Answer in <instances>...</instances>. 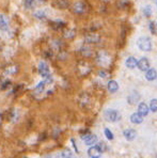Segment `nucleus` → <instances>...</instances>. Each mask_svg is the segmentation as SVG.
I'll use <instances>...</instances> for the list:
<instances>
[{"mask_svg": "<svg viewBox=\"0 0 157 158\" xmlns=\"http://www.w3.org/2000/svg\"><path fill=\"white\" fill-rule=\"evenodd\" d=\"M19 119V113L17 111V109H13L11 111V121L12 122H17Z\"/></svg>", "mask_w": 157, "mask_h": 158, "instance_id": "obj_29", "label": "nucleus"}, {"mask_svg": "<svg viewBox=\"0 0 157 158\" xmlns=\"http://www.w3.org/2000/svg\"><path fill=\"white\" fill-rule=\"evenodd\" d=\"M84 42L87 44H97L100 42V35L97 33H89L84 38Z\"/></svg>", "mask_w": 157, "mask_h": 158, "instance_id": "obj_8", "label": "nucleus"}, {"mask_svg": "<svg viewBox=\"0 0 157 158\" xmlns=\"http://www.w3.org/2000/svg\"><path fill=\"white\" fill-rule=\"evenodd\" d=\"M37 69H39V73L40 75L42 76L44 79L45 78H49V77H53L50 74V69H49V66L45 61H41L39 63V66H37Z\"/></svg>", "mask_w": 157, "mask_h": 158, "instance_id": "obj_2", "label": "nucleus"}, {"mask_svg": "<svg viewBox=\"0 0 157 158\" xmlns=\"http://www.w3.org/2000/svg\"><path fill=\"white\" fill-rule=\"evenodd\" d=\"M104 1H109V0H104Z\"/></svg>", "mask_w": 157, "mask_h": 158, "instance_id": "obj_42", "label": "nucleus"}, {"mask_svg": "<svg viewBox=\"0 0 157 158\" xmlns=\"http://www.w3.org/2000/svg\"><path fill=\"white\" fill-rule=\"evenodd\" d=\"M97 146H98V148H100L102 153L103 152H106V151H107V145H106V143H105V142H103V141L98 142Z\"/></svg>", "mask_w": 157, "mask_h": 158, "instance_id": "obj_35", "label": "nucleus"}, {"mask_svg": "<svg viewBox=\"0 0 157 158\" xmlns=\"http://www.w3.org/2000/svg\"><path fill=\"white\" fill-rule=\"evenodd\" d=\"M139 99H140V94L137 91H134L133 93L127 97V101H128V104H131V105H135L136 103H138Z\"/></svg>", "mask_w": 157, "mask_h": 158, "instance_id": "obj_15", "label": "nucleus"}, {"mask_svg": "<svg viewBox=\"0 0 157 158\" xmlns=\"http://www.w3.org/2000/svg\"><path fill=\"white\" fill-rule=\"evenodd\" d=\"M82 139H84V143H86L87 145H93V144H95L96 142H97V137H96L95 135H91V134L84 136Z\"/></svg>", "mask_w": 157, "mask_h": 158, "instance_id": "obj_12", "label": "nucleus"}, {"mask_svg": "<svg viewBox=\"0 0 157 158\" xmlns=\"http://www.w3.org/2000/svg\"><path fill=\"white\" fill-rule=\"evenodd\" d=\"M125 64H126V66L128 67V69H135V67L137 66V60L136 58L134 57H129L128 59L126 60V62H125Z\"/></svg>", "mask_w": 157, "mask_h": 158, "instance_id": "obj_26", "label": "nucleus"}, {"mask_svg": "<svg viewBox=\"0 0 157 158\" xmlns=\"http://www.w3.org/2000/svg\"><path fill=\"white\" fill-rule=\"evenodd\" d=\"M156 28H157V24H156Z\"/></svg>", "mask_w": 157, "mask_h": 158, "instance_id": "obj_44", "label": "nucleus"}, {"mask_svg": "<svg viewBox=\"0 0 157 158\" xmlns=\"http://www.w3.org/2000/svg\"><path fill=\"white\" fill-rule=\"evenodd\" d=\"M150 108L153 112H156L157 111V99L154 98L151 101V104H150Z\"/></svg>", "mask_w": 157, "mask_h": 158, "instance_id": "obj_33", "label": "nucleus"}, {"mask_svg": "<svg viewBox=\"0 0 157 158\" xmlns=\"http://www.w3.org/2000/svg\"><path fill=\"white\" fill-rule=\"evenodd\" d=\"M10 26V20H9L8 16L4 14H0V30L6 31Z\"/></svg>", "mask_w": 157, "mask_h": 158, "instance_id": "obj_9", "label": "nucleus"}, {"mask_svg": "<svg viewBox=\"0 0 157 158\" xmlns=\"http://www.w3.org/2000/svg\"><path fill=\"white\" fill-rule=\"evenodd\" d=\"M98 76H100V77H102V78H108L109 76H110V74H109L108 72H106V71H100V72H98Z\"/></svg>", "mask_w": 157, "mask_h": 158, "instance_id": "obj_36", "label": "nucleus"}, {"mask_svg": "<svg viewBox=\"0 0 157 158\" xmlns=\"http://www.w3.org/2000/svg\"><path fill=\"white\" fill-rule=\"evenodd\" d=\"M137 45L138 47L143 51H150L152 49V43H151V40L149 38L144 37V38H140L137 42Z\"/></svg>", "mask_w": 157, "mask_h": 158, "instance_id": "obj_4", "label": "nucleus"}, {"mask_svg": "<svg viewBox=\"0 0 157 158\" xmlns=\"http://www.w3.org/2000/svg\"><path fill=\"white\" fill-rule=\"evenodd\" d=\"M34 17L37 19H45L47 17V13L43 10H39L34 13Z\"/></svg>", "mask_w": 157, "mask_h": 158, "instance_id": "obj_28", "label": "nucleus"}, {"mask_svg": "<svg viewBox=\"0 0 157 158\" xmlns=\"http://www.w3.org/2000/svg\"><path fill=\"white\" fill-rule=\"evenodd\" d=\"M96 62L100 64V66H108L111 63V57L107 51H100L96 56Z\"/></svg>", "mask_w": 157, "mask_h": 158, "instance_id": "obj_1", "label": "nucleus"}, {"mask_svg": "<svg viewBox=\"0 0 157 158\" xmlns=\"http://www.w3.org/2000/svg\"><path fill=\"white\" fill-rule=\"evenodd\" d=\"M104 132H105V136H106V138L108 139V140H112V139H113V134L111 132L110 129H108V128H105Z\"/></svg>", "mask_w": 157, "mask_h": 158, "instance_id": "obj_34", "label": "nucleus"}, {"mask_svg": "<svg viewBox=\"0 0 157 158\" xmlns=\"http://www.w3.org/2000/svg\"><path fill=\"white\" fill-rule=\"evenodd\" d=\"M108 90L109 92H111V93H114V92H116L119 90V85L118 82H116V80H110L108 82Z\"/></svg>", "mask_w": 157, "mask_h": 158, "instance_id": "obj_23", "label": "nucleus"}, {"mask_svg": "<svg viewBox=\"0 0 157 158\" xmlns=\"http://www.w3.org/2000/svg\"><path fill=\"white\" fill-rule=\"evenodd\" d=\"M149 28H150V30H151V32L153 33V34H155V33H156V31H155V25H154L153 22H150Z\"/></svg>", "mask_w": 157, "mask_h": 158, "instance_id": "obj_38", "label": "nucleus"}, {"mask_svg": "<svg viewBox=\"0 0 157 158\" xmlns=\"http://www.w3.org/2000/svg\"><path fill=\"white\" fill-rule=\"evenodd\" d=\"M18 72V67L16 65H9L4 69V75H14Z\"/></svg>", "mask_w": 157, "mask_h": 158, "instance_id": "obj_18", "label": "nucleus"}, {"mask_svg": "<svg viewBox=\"0 0 157 158\" xmlns=\"http://www.w3.org/2000/svg\"><path fill=\"white\" fill-rule=\"evenodd\" d=\"M100 154H102V152H100V150L98 148V146H92V148H89L88 151V155L90 157L92 158H97L100 156Z\"/></svg>", "mask_w": 157, "mask_h": 158, "instance_id": "obj_13", "label": "nucleus"}, {"mask_svg": "<svg viewBox=\"0 0 157 158\" xmlns=\"http://www.w3.org/2000/svg\"><path fill=\"white\" fill-rule=\"evenodd\" d=\"M76 35V31L74 29H69V30H65L63 33V38L66 40H72L74 39Z\"/></svg>", "mask_w": 157, "mask_h": 158, "instance_id": "obj_25", "label": "nucleus"}, {"mask_svg": "<svg viewBox=\"0 0 157 158\" xmlns=\"http://www.w3.org/2000/svg\"><path fill=\"white\" fill-rule=\"evenodd\" d=\"M61 47H62V42L60 40H58V39L53 40V42H51V44H50V49H51V50H59Z\"/></svg>", "mask_w": 157, "mask_h": 158, "instance_id": "obj_24", "label": "nucleus"}, {"mask_svg": "<svg viewBox=\"0 0 157 158\" xmlns=\"http://www.w3.org/2000/svg\"><path fill=\"white\" fill-rule=\"evenodd\" d=\"M1 120H2V117H1V113H0V124H1Z\"/></svg>", "mask_w": 157, "mask_h": 158, "instance_id": "obj_41", "label": "nucleus"}, {"mask_svg": "<svg viewBox=\"0 0 157 158\" xmlns=\"http://www.w3.org/2000/svg\"><path fill=\"white\" fill-rule=\"evenodd\" d=\"M138 113H140L142 117L147 116V113H149V107L147 106V104L140 103V105L138 107Z\"/></svg>", "mask_w": 157, "mask_h": 158, "instance_id": "obj_19", "label": "nucleus"}, {"mask_svg": "<svg viewBox=\"0 0 157 158\" xmlns=\"http://www.w3.org/2000/svg\"><path fill=\"white\" fill-rule=\"evenodd\" d=\"M137 66L139 67V69L142 72H145L150 69V62L147 58H142L137 62Z\"/></svg>", "mask_w": 157, "mask_h": 158, "instance_id": "obj_11", "label": "nucleus"}, {"mask_svg": "<svg viewBox=\"0 0 157 158\" xmlns=\"http://www.w3.org/2000/svg\"><path fill=\"white\" fill-rule=\"evenodd\" d=\"M78 103L81 108H89L91 105V96L88 93H81L78 98Z\"/></svg>", "mask_w": 157, "mask_h": 158, "instance_id": "obj_6", "label": "nucleus"}, {"mask_svg": "<svg viewBox=\"0 0 157 158\" xmlns=\"http://www.w3.org/2000/svg\"><path fill=\"white\" fill-rule=\"evenodd\" d=\"M53 4L58 9H61V10H65L69 6V0H53Z\"/></svg>", "mask_w": 157, "mask_h": 158, "instance_id": "obj_14", "label": "nucleus"}, {"mask_svg": "<svg viewBox=\"0 0 157 158\" xmlns=\"http://www.w3.org/2000/svg\"><path fill=\"white\" fill-rule=\"evenodd\" d=\"M79 51H80V53H81L82 57H84V58H90V57H92V55H93V50H92L89 46H82Z\"/></svg>", "mask_w": 157, "mask_h": 158, "instance_id": "obj_16", "label": "nucleus"}, {"mask_svg": "<svg viewBox=\"0 0 157 158\" xmlns=\"http://www.w3.org/2000/svg\"><path fill=\"white\" fill-rule=\"evenodd\" d=\"M119 112L113 109H108L105 111V119L109 122H116L119 120Z\"/></svg>", "mask_w": 157, "mask_h": 158, "instance_id": "obj_7", "label": "nucleus"}, {"mask_svg": "<svg viewBox=\"0 0 157 158\" xmlns=\"http://www.w3.org/2000/svg\"><path fill=\"white\" fill-rule=\"evenodd\" d=\"M10 85H11V81L10 80H4V81H2L1 88H2V89H6V88L10 87Z\"/></svg>", "mask_w": 157, "mask_h": 158, "instance_id": "obj_37", "label": "nucleus"}, {"mask_svg": "<svg viewBox=\"0 0 157 158\" xmlns=\"http://www.w3.org/2000/svg\"><path fill=\"white\" fill-rule=\"evenodd\" d=\"M88 10V6L84 1H76L73 4V12L77 15H84Z\"/></svg>", "mask_w": 157, "mask_h": 158, "instance_id": "obj_3", "label": "nucleus"}, {"mask_svg": "<svg viewBox=\"0 0 157 158\" xmlns=\"http://www.w3.org/2000/svg\"><path fill=\"white\" fill-rule=\"evenodd\" d=\"M127 4H128V1H127V0H122L121 2H119V6H120V8H125Z\"/></svg>", "mask_w": 157, "mask_h": 158, "instance_id": "obj_39", "label": "nucleus"}, {"mask_svg": "<svg viewBox=\"0 0 157 158\" xmlns=\"http://www.w3.org/2000/svg\"><path fill=\"white\" fill-rule=\"evenodd\" d=\"M154 1H155V2H157V0H154Z\"/></svg>", "mask_w": 157, "mask_h": 158, "instance_id": "obj_43", "label": "nucleus"}, {"mask_svg": "<svg viewBox=\"0 0 157 158\" xmlns=\"http://www.w3.org/2000/svg\"><path fill=\"white\" fill-rule=\"evenodd\" d=\"M156 77H157L156 69H147V74H145V78H147V80L152 81V80H154V79H156Z\"/></svg>", "mask_w": 157, "mask_h": 158, "instance_id": "obj_20", "label": "nucleus"}, {"mask_svg": "<svg viewBox=\"0 0 157 158\" xmlns=\"http://www.w3.org/2000/svg\"><path fill=\"white\" fill-rule=\"evenodd\" d=\"M65 25H66L65 22H63V20H60V19L53 20V22H50L51 28H53L55 31H61L62 29L65 27Z\"/></svg>", "mask_w": 157, "mask_h": 158, "instance_id": "obj_10", "label": "nucleus"}, {"mask_svg": "<svg viewBox=\"0 0 157 158\" xmlns=\"http://www.w3.org/2000/svg\"><path fill=\"white\" fill-rule=\"evenodd\" d=\"M59 156H60V157H66V158H69V157H73V153H72V151H69V150H63L61 153H60Z\"/></svg>", "mask_w": 157, "mask_h": 158, "instance_id": "obj_32", "label": "nucleus"}, {"mask_svg": "<svg viewBox=\"0 0 157 158\" xmlns=\"http://www.w3.org/2000/svg\"><path fill=\"white\" fill-rule=\"evenodd\" d=\"M72 142H73V145H74V148H75V151H76V152H78V151H77V148H76V143H75V140H74V139H72Z\"/></svg>", "mask_w": 157, "mask_h": 158, "instance_id": "obj_40", "label": "nucleus"}, {"mask_svg": "<svg viewBox=\"0 0 157 158\" xmlns=\"http://www.w3.org/2000/svg\"><path fill=\"white\" fill-rule=\"evenodd\" d=\"M24 6L26 10H33L37 6V0H24Z\"/></svg>", "mask_w": 157, "mask_h": 158, "instance_id": "obj_21", "label": "nucleus"}, {"mask_svg": "<svg viewBox=\"0 0 157 158\" xmlns=\"http://www.w3.org/2000/svg\"><path fill=\"white\" fill-rule=\"evenodd\" d=\"M123 135H124V137L128 140V141H131V140L136 138V130L131 129V128H128V129H125L124 132H123Z\"/></svg>", "mask_w": 157, "mask_h": 158, "instance_id": "obj_17", "label": "nucleus"}, {"mask_svg": "<svg viewBox=\"0 0 157 158\" xmlns=\"http://www.w3.org/2000/svg\"><path fill=\"white\" fill-rule=\"evenodd\" d=\"M67 57H69V53H67V51H65V50H61V51H60V53L57 55L58 60H60V61L66 60V59H67Z\"/></svg>", "mask_w": 157, "mask_h": 158, "instance_id": "obj_30", "label": "nucleus"}, {"mask_svg": "<svg viewBox=\"0 0 157 158\" xmlns=\"http://www.w3.org/2000/svg\"><path fill=\"white\" fill-rule=\"evenodd\" d=\"M131 123H134V124H140V123H142V121H143V117L141 116L140 113L136 112V113L131 114Z\"/></svg>", "mask_w": 157, "mask_h": 158, "instance_id": "obj_22", "label": "nucleus"}, {"mask_svg": "<svg viewBox=\"0 0 157 158\" xmlns=\"http://www.w3.org/2000/svg\"><path fill=\"white\" fill-rule=\"evenodd\" d=\"M77 69H78V73L80 74L81 76H86L91 72V66H90L89 63H87L86 61H80L78 62L77 65Z\"/></svg>", "mask_w": 157, "mask_h": 158, "instance_id": "obj_5", "label": "nucleus"}, {"mask_svg": "<svg viewBox=\"0 0 157 158\" xmlns=\"http://www.w3.org/2000/svg\"><path fill=\"white\" fill-rule=\"evenodd\" d=\"M46 85H47L46 81H45V80L41 81V82L37 85V88H35V93H37V94L43 93V92L45 91V87H46Z\"/></svg>", "mask_w": 157, "mask_h": 158, "instance_id": "obj_27", "label": "nucleus"}, {"mask_svg": "<svg viewBox=\"0 0 157 158\" xmlns=\"http://www.w3.org/2000/svg\"><path fill=\"white\" fill-rule=\"evenodd\" d=\"M153 13V10H152V6H147L144 9H143V14L145 15L147 17H150Z\"/></svg>", "mask_w": 157, "mask_h": 158, "instance_id": "obj_31", "label": "nucleus"}]
</instances>
